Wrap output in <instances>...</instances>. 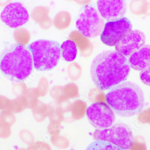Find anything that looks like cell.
Listing matches in <instances>:
<instances>
[{"label": "cell", "instance_id": "obj_15", "mask_svg": "<svg viewBox=\"0 0 150 150\" xmlns=\"http://www.w3.org/2000/svg\"><path fill=\"white\" fill-rule=\"evenodd\" d=\"M71 20L70 14L68 12L62 11L58 13L55 16L53 23L56 28L63 30L69 26Z\"/></svg>", "mask_w": 150, "mask_h": 150}, {"label": "cell", "instance_id": "obj_16", "mask_svg": "<svg viewBox=\"0 0 150 150\" xmlns=\"http://www.w3.org/2000/svg\"><path fill=\"white\" fill-rule=\"evenodd\" d=\"M86 150H124L118 146L103 141L96 140Z\"/></svg>", "mask_w": 150, "mask_h": 150}, {"label": "cell", "instance_id": "obj_1", "mask_svg": "<svg viewBox=\"0 0 150 150\" xmlns=\"http://www.w3.org/2000/svg\"><path fill=\"white\" fill-rule=\"evenodd\" d=\"M130 70L127 57L117 51L109 50L94 58L91 66V77L98 88L107 91L125 81Z\"/></svg>", "mask_w": 150, "mask_h": 150}, {"label": "cell", "instance_id": "obj_17", "mask_svg": "<svg viewBox=\"0 0 150 150\" xmlns=\"http://www.w3.org/2000/svg\"><path fill=\"white\" fill-rule=\"evenodd\" d=\"M140 79L142 83L150 86V66L140 73Z\"/></svg>", "mask_w": 150, "mask_h": 150}, {"label": "cell", "instance_id": "obj_2", "mask_svg": "<svg viewBox=\"0 0 150 150\" xmlns=\"http://www.w3.org/2000/svg\"><path fill=\"white\" fill-rule=\"evenodd\" d=\"M106 101L115 113L130 117L142 110L144 103L143 91L138 85L124 82L113 88L106 96Z\"/></svg>", "mask_w": 150, "mask_h": 150}, {"label": "cell", "instance_id": "obj_8", "mask_svg": "<svg viewBox=\"0 0 150 150\" xmlns=\"http://www.w3.org/2000/svg\"><path fill=\"white\" fill-rule=\"evenodd\" d=\"M87 116L91 124L97 129L110 128L115 120V115L111 107L106 103L97 102L88 108Z\"/></svg>", "mask_w": 150, "mask_h": 150}, {"label": "cell", "instance_id": "obj_6", "mask_svg": "<svg viewBox=\"0 0 150 150\" xmlns=\"http://www.w3.org/2000/svg\"><path fill=\"white\" fill-rule=\"evenodd\" d=\"M104 25L103 18L93 6L86 5L82 7L76 20V27L84 36L90 38L99 36Z\"/></svg>", "mask_w": 150, "mask_h": 150}, {"label": "cell", "instance_id": "obj_13", "mask_svg": "<svg viewBox=\"0 0 150 150\" xmlns=\"http://www.w3.org/2000/svg\"><path fill=\"white\" fill-rule=\"evenodd\" d=\"M69 38L75 43L82 56L88 57L91 55L93 50L92 45L88 38L81 32L73 31L70 34Z\"/></svg>", "mask_w": 150, "mask_h": 150}, {"label": "cell", "instance_id": "obj_14", "mask_svg": "<svg viewBox=\"0 0 150 150\" xmlns=\"http://www.w3.org/2000/svg\"><path fill=\"white\" fill-rule=\"evenodd\" d=\"M62 56L67 62H71L76 58L77 48L75 43L70 40H66L60 46Z\"/></svg>", "mask_w": 150, "mask_h": 150}, {"label": "cell", "instance_id": "obj_18", "mask_svg": "<svg viewBox=\"0 0 150 150\" xmlns=\"http://www.w3.org/2000/svg\"><path fill=\"white\" fill-rule=\"evenodd\" d=\"M0 62H1V56H0Z\"/></svg>", "mask_w": 150, "mask_h": 150}, {"label": "cell", "instance_id": "obj_12", "mask_svg": "<svg viewBox=\"0 0 150 150\" xmlns=\"http://www.w3.org/2000/svg\"><path fill=\"white\" fill-rule=\"evenodd\" d=\"M130 67L135 70L142 71L150 66V45H144L132 54L128 59Z\"/></svg>", "mask_w": 150, "mask_h": 150}, {"label": "cell", "instance_id": "obj_3", "mask_svg": "<svg viewBox=\"0 0 150 150\" xmlns=\"http://www.w3.org/2000/svg\"><path fill=\"white\" fill-rule=\"evenodd\" d=\"M33 62L30 51L21 45H13L4 52L0 62L2 74L13 81H21L31 75Z\"/></svg>", "mask_w": 150, "mask_h": 150}, {"label": "cell", "instance_id": "obj_7", "mask_svg": "<svg viewBox=\"0 0 150 150\" xmlns=\"http://www.w3.org/2000/svg\"><path fill=\"white\" fill-rule=\"evenodd\" d=\"M132 23L126 17L107 22L100 38L104 44L108 46H115L132 31Z\"/></svg>", "mask_w": 150, "mask_h": 150}, {"label": "cell", "instance_id": "obj_11", "mask_svg": "<svg viewBox=\"0 0 150 150\" xmlns=\"http://www.w3.org/2000/svg\"><path fill=\"white\" fill-rule=\"evenodd\" d=\"M97 6L101 17L109 21L122 18L126 11V2L123 0H99Z\"/></svg>", "mask_w": 150, "mask_h": 150}, {"label": "cell", "instance_id": "obj_4", "mask_svg": "<svg viewBox=\"0 0 150 150\" xmlns=\"http://www.w3.org/2000/svg\"><path fill=\"white\" fill-rule=\"evenodd\" d=\"M32 54L34 67L40 71L54 69L59 63L60 46L54 40H39L28 45Z\"/></svg>", "mask_w": 150, "mask_h": 150}, {"label": "cell", "instance_id": "obj_5", "mask_svg": "<svg viewBox=\"0 0 150 150\" xmlns=\"http://www.w3.org/2000/svg\"><path fill=\"white\" fill-rule=\"evenodd\" d=\"M93 136L96 140L107 142L124 150L130 149L134 142L132 130L128 125L121 123L108 129H96Z\"/></svg>", "mask_w": 150, "mask_h": 150}, {"label": "cell", "instance_id": "obj_10", "mask_svg": "<svg viewBox=\"0 0 150 150\" xmlns=\"http://www.w3.org/2000/svg\"><path fill=\"white\" fill-rule=\"evenodd\" d=\"M145 41L144 33L139 30H132L115 45V50L126 57H129L144 45Z\"/></svg>", "mask_w": 150, "mask_h": 150}, {"label": "cell", "instance_id": "obj_9", "mask_svg": "<svg viewBox=\"0 0 150 150\" xmlns=\"http://www.w3.org/2000/svg\"><path fill=\"white\" fill-rule=\"evenodd\" d=\"M2 21L11 28H17L28 22L29 16L28 11L20 2H15L7 5L1 14Z\"/></svg>", "mask_w": 150, "mask_h": 150}]
</instances>
